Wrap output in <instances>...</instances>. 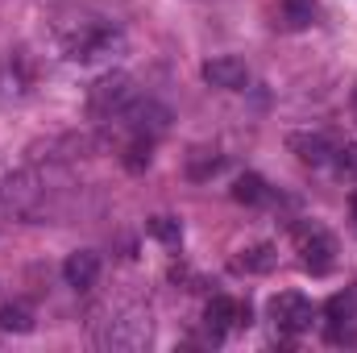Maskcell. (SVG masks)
I'll list each match as a JSON object with an SVG mask.
<instances>
[{
	"instance_id": "obj_11",
	"label": "cell",
	"mask_w": 357,
	"mask_h": 353,
	"mask_svg": "<svg viewBox=\"0 0 357 353\" xmlns=\"http://www.w3.org/2000/svg\"><path fill=\"white\" fill-rule=\"evenodd\" d=\"M274 262H278L274 246H254V250H241V258L233 262V270H245V274H266V270H274Z\"/></svg>"
},
{
	"instance_id": "obj_13",
	"label": "cell",
	"mask_w": 357,
	"mask_h": 353,
	"mask_svg": "<svg viewBox=\"0 0 357 353\" xmlns=\"http://www.w3.org/2000/svg\"><path fill=\"white\" fill-rule=\"evenodd\" d=\"M146 229H150V237L162 241V246H178V241H183V225H178L175 216H154V220H146Z\"/></svg>"
},
{
	"instance_id": "obj_7",
	"label": "cell",
	"mask_w": 357,
	"mask_h": 353,
	"mask_svg": "<svg viewBox=\"0 0 357 353\" xmlns=\"http://www.w3.org/2000/svg\"><path fill=\"white\" fill-rule=\"evenodd\" d=\"M104 345L112 350H142L150 341V316H133V320H108V333H100Z\"/></svg>"
},
{
	"instance_id": "obj_17",
	"label": "cell",
	"mask_w": 357,
	"mask_h": 353,
	"mask_svg": "<svg viewBox=\"0 0 357 353\" xmlns=\"http://www.w3.org/2000/svg\"><path fill=\"white\" fill-rule=\"evenodd\" d=\"M220 171V158H216V150H195L191 154V167H187V175L191 179H208Z\"/></svg>"
},
{
	"instance_id": "obj_2",
	"label": "cell",
	"mask_w": 357,
	"mask_h": 353,
	"mask_svg": "<svg viewBox=\"0 0 357 353\" xmlns=\"http://www.w3.org/2000/svg\"><path fill=\"white\" fill-rule=\"evenodd\" d=\"M133 100H137V88H133V80L121 75V71L100 75L96 88L88 91V108L96 112V117H121Z\"/></svg>"
},
{
	"instance_id": "obj_19",
	"label": "cell",
	"mask_w": 357,
	"mask_h": 353,
	"mask_svg": "<svg viewBox=\"0 0 357 353\" xmlns=\"http://www.w3.org/2000/svg\"><path fill=\"white\" fill-rule=\"evenodd\" d=\"M349 208H354V220H357V191H354V200H349Z\"/></svg>"
},
{
	"instance_id": "obj_10",
	"label": "cell",
	"mask_w": 357,
	"mask_h": 353,
	"mask_svg": "<svg viewBox=\"0 0 357 353\" xmlns=\"http://www.w3.org/2000/svg\"><path fill=\"white\" fill-rule=\"evenodd\" d=\"M96 274H100V258H96L91 250H75V254H67V262H63V278H67L71 287H91Z\"/></svg>"
},
{
	"instance_id": "obj_12",
	"label": "cell",
	"mask_w": 357,
	"mask_h": 353,
	"mask_svg": "<svg viewBox=\"0 0 357 353\" xmlns=\"http://www.w3.org/2000/svg\"><path fill=\"white\" fill-rule=\"evenodd\" d=\"M233 200H237V204H262V200H266V183H262V175H241L237 183H233Z\"/></svg>"
},
{
	"instance_id": "obj_6",
	"label": "cell",
	"mask_w": 357,
	"mask_h": 353,
	"mask_svg": "<svg viewBox=\"0 0 357 353\" xmlns=\"http://www.w3.org/2000/svg\"><path fill=\"white\" fill-rule=\"evenodd\" d=\"M208 329L212 333H225V329H250L254 324V312H250V303H237V299H229V295H216V299H208Z\"/></svg>"
},
{
	"instance_id": "obj_5",
	"label": "cell",
	"mask_w": 357,
	"mask_h": 353,
	"mask_svg": "<svg viewBox=\"0 0 357 353\" xmlns=\"http://www.w3.org/2000/svg\"><path fill=\"white\" fill-rule=\"evenodd\" d=\"M324 316H328V341H354V329H357V287L337 291V295L324 303Z\"/></svg>"
},
{
	"instance_id": "obj_1",
	"label": "cell",
	"mask_w": 357,
	"mask_h": 353,
	"mask_svg": "<svg viewBox=\"0 0 357 353\" xmlns=\"http://www.w3.org/2000/svg\"><path fill=\"white\" fill-rule=\"evenodd\" d=\"M63 46H67V59H75V63H104V59H112V54L125 50V38H121L116 25L88 21V25H79L75 33H67Z\"/></svg>"
},
{
	"instance_id": "obj_16",
	"label": "cell",
	"mask_w": 357,
	"mask_h": 353,
	"mask_svg": "<svg viewBox=\"0 0 357 353\" xmlns=\"http://www.w3.org/2000/svg\"><path fill=\"white\" fill-rule=\"evenodd\" d=\"M0 329H8V333H29V329H33V316H29L25 308L8 303V308H0Z\"/></svg>"
},
{
	"instance_id": "obj_15",
	"label": "cell",
	"mask_w": 357,
	"mask_h": 353,
	"mask_svg": "<svg viewBox=\"0 0 357 353\" xmlns=\"http://www.w3.org/2000/svg\"><path fill=\"white\" fill-rule=\"evenodd\" d=\"M150 154H154V137L137 133L133 146L125 150V167H129V171H142V167H150Z\"/></svg>"
},
{
	"instance_id": "obj_8",
	"label": "cell",
	"mask_w": 357,
	"mask_h": 353,
	"mask_svg": "<svg viewBox=\"0 0 357 353\" xmlns=\"http://www.w3.org/2000/svg\"><path fill=\"white\" fill-rule=\"evenodd\" d=\"M204 80L212 84V88H245V80H250V71H245V63L241 59H233V54H216V59H208L204 63Z\"/></svg>"
},
{
	"instance_id": "obj_4",
	"label": "cell",
	"mask_w": 357,
	"mask_h": 353,
	"mask_svg": "<svg viewBox=\"0 0 357 353\" xmlns=\"http://www.w3.org/2000/svg\"><path fill=\"white\" fill-rule=\"evenodd\" d=\"M270 320L278 324V333H303L312 329V303L299 291H278L270 299Z\"/></svg>"
},
{
	"instance_id": "obj_18",
	"label": "cell",
	"mask_w": 357,
	"mask_h": 353,
	"mask_svg": "<svg viewBox=\"0 0 357 353\" xmlns=\"http://www.w3.org/2000/svg\"><path fill=\"white\" fill-rule=\"evenodd\" d=\"M341 175H357V146L341 150Z\"/></svg>"
},
{
	"instance_id": "obj_3",
	"label": "cell",
	"mask_w": 357,
	"mask_h": 353,
	"mask_svg": "<svg viewBox=\"0 0 357 353\" xmlns=\"http://www.w3.org/2000/svg\"><path fill=\"white\" fill-rule=\"evenodd\" d=\"M295 246H299V258L312 274H328L337 262V241L320 229V225H303L295 229Z\"/></svg>"
},
{
	"instance_id": "obj_14",
	"label": "cell",
	"mask_w": 357,
	"mask_h": 353,
	"mask_svg": "<svg viewBox=\"0 0 357 353\" xmlns=\"http://www.w3.org/2000/svg\"><path fill=\"white\" fill-rule=\"evenodd\" d=\"M282 17H287L291 29H303L316 17V0H282Z\"/></svg>"
},
{
	"instance_id": "obj_9",
	"label": "cell",
	"mask_w": 357,
	"mask_h": 353,
	"mask_svg": "<svg viewBox=\"0 0 357 353\" xmlns=\"http://www.w3.org/2000/svg\"><path fill=\"white\" fill-rule=\"evenodd\" d=\"M287 146H291V150L299 154V163H307V167H324V163L333 158V146H328L320 133H291Z\"/></svg>"
}]
</instances>
